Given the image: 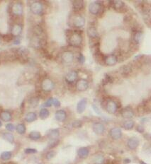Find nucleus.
Segmentation results:
<instances>
[{
	"mask_svg": "<svg viewBox=\"0 0 151 164\" xmlns=\"http://www.w3.org/2000/svg\"><path fill=\"white\" fill-rule=\"evenodd\" d=\"M69 31L70 34L68 35V38H69L70 45L73 47L80 46L82 42V35L77 32H72V31Z\"/></svg>",
	"mask_w": 151,
	"mask_h": 164,
	"instance_id": "obj_1",
	"label": "nucleus"
},
{
	"mask_svg": "<svg viewBox=\"0 0 151 164\" xmlns=\"http://www.w3.org/2000/svg\"><path fill=\"white\" fill-rule=\"evenodd\" d=\"M30 9L33 14L42 15L43 13V7L40 1H33L30 6Z\"/></svg>",
	"mask_w": 151,
	"mask_h": 164,
	"instance_id": "obj_2",
	"label": "nucleus"
},
{
	"mask_svg": "<svg viewBox=\"0 0 151 164\" xmlns=\"http://www.w3.org/2000/svg\"><path fill=\"white\" fill-rule=\"evenodd\" d=\"M12 13L15 16H21L24 11V9H23V4L21 2H15L12 4V8H11Z\"/></svg>",
	"mask_w": 151,
	"mask_h": 164,
	"instance_id": "obj_3",
	"label": "nucleus"
},
{
	"mask_svg": "<svg viewBox=\"0 0 151 164\" xmlns=\"http://www.w3.org/2000/svg\"><path fill=\"white\" fill-rule=\"evenodd\" d=\"M55 84L50 79H45L41 82V89L45 92H49L54 89Z\"/></svg>",
	"mask_w": 151,
	"mask_h": 164,
	"instance_id": "obj_4",
	"label": "nucleus"
},
{
	"mask_svg": "<svg viewBox=\"0 0 151 164\" xmlns=\"http://www.w3.org/2000/svg\"><path fill=\"white\" fill-rule=\"evenodd\" d=\"M72 24L73 26L76 28H82L85 24V19L82 16L77 15V16H74V19H73Z\"/></svg>",
	"mask_w": 151,
	"mask_h": 164,
	"instance_id": "obj_5",
	"label": "nucleus"
},
{
	"mask_svg": "<svg viewBox=\"0 0 151 164\" xmlns=\"http://www.w3.org/2000/svg\"><path fill=\"white\" fill-rule=\"evenodd\" d=\"M23 31V26L21 24H14L11 28V34L15 37H19Z\"/></svg>",
	"mask_w": 151,
	"mask_h": 164,
	"instance_id": "obj_6",
	"label": "nucleus"
},
{
	"mask_svg": "<svg viewBox=\"0 0 151 164\" xmlns=\"http://www.w3.org/2000/svg\"><path fill=\"white\" fill-rule=\"evenodd\" d=\"M101 10V5L100 3L97 1L91 2L89 5V12L93 15H97L100 13Z\"/></svg>",
	"mask_w": 151,
	"mask_h": 164,
	"instance_id": "obj_7",
	"label": "nucleus"
},
{
	"mask_svg": "<svg viewBox=\"0 0 151 164\" xmlns=\"http://www.w3.org/2000/svg\"><path fill=\"white\" fill-rule=\"evenodd\" d=\"M88 86H89L88 81L84 79L78 80L76 83V88L79 91H85L88 89Z\"/></svg>",
	"mask_w": 151,
	"mask_h": 164,
	"instance_id": "obj_8",
	"label": "nucleus"
},
{
	"mask_svg": "<svg viewBox=\"0 0 151 164\" xmlns=\"http://www.w3.org/2000/svg\"><path fill=\"white\" fill-rule=\"evenodd\" d=\"M93 132L97 135H102L104 132L105 127L102 123L101 122H95L92 126Z\"/></svg>",
	"mask_w": 151,
	"mask_h": 164,
	"instance_id": "obj_9",
	"label": "nucleus"
},
{
	"mask_svg": "<svg viewBox=\"0 0 151 164\" xmlns=\"http://www.w3.org/2000/svg\"><path fill=\"white\" fill-rule=\"evenodd\" d=\"M109 134L114 140H118L121 138L122 132L121 129L118 128V127H114L109 131Z\"/></svg>",
	"mask_w": 151,
	"mask_h": 164,
	"instance_id": "obj_10",
	"label": "nucleus"
},
{
	"mask_svg": "<svg viewBox=\"0 0 151 164\" xmlns=\"http://www.w3.org/2000/svg\"><path fill=\"white\" fill-rule=\"evenodd\" d=\"M106 110L109 114H114L117 110V104L115 101H108L106 104Z\"/></svg>",
	"mask_w": 151,
	"mask_h": 164,
	"instance_id": "obj_11",
	"label": "nucleus"
},
{
	"mask_svg": "<svg viewBox=\"0 0 151 164\" xmlns=\"http://www.w3.org/2000/svg\"><path fill=\"white\" fill-rule=\"evenodd\" d=\"M62 60L65 63H71L74 60V54L71 51H65L62 54Z\"/></svg>",
	"mask_w": 151,
	"mask_h": 164,
	"instance_id": "obj_12",
	"label": "nucleus"
},
{
	"mask_svg": "<svg viewBox=\"0 0 151 164\" xmlns=\"http://www.w3.org/2000/svg\"><path fill=\"white\" fill-rule=\"evenodd\" d=\"M140 141L137 137H131L128 140L127 146L130 149L134 150L139 146Z\"/></svg>",
	"mask_w": 151,
	"mask_h": 164,
	"instance_id": "obj_13",
	"label": "nucleus"
},
{
	"mask_svg": "<svg viewBox=\"0 0 151 164\" xmlns=\"http://www.w3.org/2000/svg\"><path fill=\"white\" fill-rule=\"evenodd\" d=\"M87 101L86 99H82L77 103V107H76V110H77V113L79 114H82L84 113V111L85 110L87 107Z\"/></svg>",
	"mask_w": 151,
	"mask_h": 164,
	"instance_id": "obj_14",
	"label": "nucleus"
},
{
	"mask_svg": "<svg viewBox=\"0 0 151 164\" xmlns=\"http://www.w3.org/2000/svg\"><path fill=\"white\" fill-rule=\"evenodd\" d=\"M77 77H78V74H77V72L76 71H70L65 76V81L68 82V83H72L77 79Z\"/></svg>",
	"mask_w": 151,
	"mask_h": 164,
	"instance_id": "obj_15",
	"label": "nucleus"
},
{
	"mask_svg": "<svg viewBox=\"0 0 151 164\" xmlns=\"http://www.w3.org/2000/svg\"><path fill=\"white\" fill-rule=\"evenodd\" d=\"M56 120L58 122H64L67 118V113L65 110H57L55 113Z\"/></svg>",
	"mask_w": 151,
	"mask_h": 164,
	"instance_id": "obj_16",
	"label": "nucleus"
},
{
	"mask_svg": "<svg viewBox=\"0 0 151 164\" xmlns=\"http://www.w3.org/2000/svg\"><path fill=\"white\" fill-rule=\"evenodd\" d=\"M0 118L4 122H9L12 118V113L8 110H2L0 112Z\"/></svg>",
	"mask_w": 151,
	"mask_h": 164,
	"instance_id": "obj_17",
	"label": "nucleus"
},
{
	"mask_svg": "<svg viewBox=\"0 0 151 164\" xmlns=\"http://www.w3.org/2000/svg\"><path fill=\"white\" fill-rule=\"evenodd\" d=\"M89 154V150L87 147H81L77 151V155H78L79 157L82 158V159H85V158L87 157Z\"/></svg>",
	"mask_w": 151,
	"mask_h": 164,
	"instance_id": "obj_18",
	"label": "nucleus"
},
{
	"mask_svg": "<svg viewBox=\"0 0 151 164\" xmlns=\"http://www.w3.org/2000/svg\"><path fill=\"white\" fill-rule=\"evenodd\" d=\"M117 61V57L115 55H109L105 59V64L108 66H114L116 64Z\"/></svg>",
	"mask_w": 151,
	"mask_h": 164,
	"instance_id": "obj_19",
	"label": "nucleus"
},
{
	"mask_svg": "<svg viewBox=\"0 0 151 164\" xmlns=\"http://www.w3.org/2000/svg\"><path fill=\"white\" fill-rule=\"evenodd\" d=\"M121 116L126 119H131L134 116V113L131 109L125 108L121 111Z\"/></svg>",
	"mask_w": 151,
	"mask_h": 164,
	"instance_id": "obj_20",
	"label": "nucleus"
},
{
	"mask_svg": "<svg viewBox=\"0 0 151 164\" xmlns=\"http://www.w3.org/2000/svg\"><path fill=\"white\" fill-rule=\"evenodd\" d=\"M60 135V132L58 129H53V130H50L48 132V136L50 140H53V139H57Z\"/></svg>",
	"mask_w": 151,
	"mask_h": 164,
	"instance_id": "obj_21",
	"label": "nucleus"
},
{
	"mask_svg": "<svg viewBox=\"0 0 151 164\" xmlns=\"http://www.w3.org/2000/svg\"><path fill=\"white\" fill-rule=\"evenodd\" d=\"M72 7L74 10H81L84 7V1H82V0H75V1H73Z\"/></svg>",
	"mask_w": 151,
	"mask_h": 164,
	"instance_id": "obj_22",
	"label": "nucleus"
},
{
	"mask_svg": "<svg viewBox=\"0 0 151 164\" xmlns=\"http://www.w3.org/2000/svg\"><path fill=\"white\" fill-rule=\"evenodd\" d=\"M87 35L90 38H95L97 37V31L95 27L90 26L87 28Z\"/></svg>",
	"mask_w": 151,
	"mask_h": 164,
	"instance_id": "obj_23",
	"label": "nucleus"
},
{
	"mask_svg": "<svg viewBox=\"0 0 151 164\" xmlns=\"http://www.w3.org/2000/svg\"><path fill=\"white\" fill-rule=\"evenodd\" d=\"M36 119H37V115L33 112H30V113H27L25 117V120L27 122H32L36 120Z\"/></svg>",
	"mask_w": 151,
	"mask_h": 164,
	"instance_id": "obj_24",
	"label": "nucleus"
},
{
	"mask_svg": "<svg viewBox=\"0 0 151 164\" xmlns=\"http://www.w3.org/2000/svg\"><path fill=\"white\" fill-rule=\"evenodd\" d=\"M3 138L5 139L6 141H7L8 142H9L11 144H13L14 142V136L12 134V133L9 132H5L3 134Z\"/></svg>",
	"mask_w": 151,
	"mask_h": 164,
	"instance_id": "obj_25",
	"label": "nucleus"
},
{
	"mask_svg": "<svg viewBox=\"0 0 151 164\" xmlns=\"http://www.w3.org/2000/svg\"><path fill=\"white\" fill-rule=\"evenodd\" d=\"M50 115V112L48 109L46 108H42L40 110V113H39V116L41 119L45 120L46 118H48Z\"/></svg>",
	"mask_w": 151,
	"mask_h": 164,
	"instance_id": "obj_26",
	"label": "nucleus"
},
{
	"mask_svg": "<svg viewBox=\"0 0 151 164\" xmlns=\"http://www.w3.org/2000/svg\"><path fill=\"white\" fill-rule=\"evenodd\" d=\"M41 135L39 132L33 131L29 134V138L30 139H32V140H34V141L39 140V139H41Z\"/></svg>",
	"mask_w": 151,
	"mask_h": 164,
	"instance_id": "obj_27",
	"label": "nucleus"
},
{
	"mask_svg": "<svg viewBox=\"0 0 151 164\" xmlns=\"http://www.w3.org/2000/svg\"><path fill=\"white\" fill-rule=\"evenodd\" d=\"M135 122L133 120H127L123 123V128L126 130H131L133 128Z\"/></svg>",
	"mask_w": 151,
	"mask_h": 164,
	"instance_id": "obj_28",
	"label": "nucleus"
},
{
	"mask_svg": "<svg viewBox=\"0 0 151 164\" xmlns=\"http://www.w3.org/2000/svg\"><path fill=\"white\" fill-rule=\"evenodd\" d=\"M16 131H17V132L19 134H25L26 131V127L25 124H22V123H21V124H19L17 126H16Z\"/></svg>",
	"mask_w": 151,
	"mask_h": 164,
	"instance_id": "obj_29",
	"label": "nucleus"
},
{
	"mask_svg": "<svg viewBox=\"0 0 151 164\" xmlns=\"http://www.w3.org/2000/svg\"><path fill=\"white\" fill-rule=\"evenodd\" d=\"M113 7L116 9H120L124 7V2L122 1H119V0H116V1H113Z\"/></svg>",
	"mask_w": 151,
	"mask_h": 164,
	"instance_id": "obj_30",
	"label": "nucleus"
},
{
	"mask_svg": "<svg viewBox=\"0 0 151 164\" xmlns=\"http://www.w3.org/2000/svg\"><path fill=\"white\" fill-rule=\"evenodd\" d=\"M94 164H103L104 163V158L102 155H97L94 158Z\"/></svg>",
	"mask_w": 151,
	"mask_h": 164,
	"instance_id": "obj_31",
	"label": "nucleus"
},
{
	"mask_svg": "<svg viewBox=\"0 0 151 164\" xmlns=\"http://www.w3.org/2000/svg\"><path fill=\"white\" fill-rule=\"evenodd\" d=\"M0 157L3 161H8L12 158V153L10 151H4L1 153Z\"/></svg>",
	"mask_w": 151,
	"mask_h": 164,
	"instance_id": "obj_32",
	"label": "nucleus"
},
{
	"mask_svg": "<svg viewBox=\"0 0 151 164\" xmlns=\"http://www.w3.org/2000/svg\"><path fill=\"white\" fill-rule=\"evenodd\" d=\"M142 38V33L140 31L136 32L133 36V40L135 41V43H139L141 42Z\"/></svg>",
	"mask_w": 151,
	"mask_h": 164,
	"instance_id": "obj_33",
	"label": "nucleus"
},
{
	"mask_svg": "<svg viewBox=\"0 0 151 164\" xmlns=\"http://www.w3.org/2000/svg\"><path fill=\"white\" fill-rule=\"evenodd\" d=\"M29 103L32 107H36L39 103V98H37V97H33V98H30Z\"/></svg>",
	"mask_w": 151,
	"mask_h": 164,
	"instance_id": "obj_34",
	"label": "nucleus"
},
{
	"mask_svg": "<svg viewBox=\"0 0 151 164\" xmlns=\"http://www.w3.org/2000/svg\"><path fill=\"white\" fill-rule=\"evenodd\" d=\"M2 39H3V40L5 41V42H10L11 41L13 40L14 36H12L11 33L10 34H6V35H4V36H2Z\"/></svg>",
	"mask_w": 151,
	"mask_h": 164,
	"instance_id": "obj_35",
	"label": "nucleus"
},
{
	"mask_svg": "<svg viewBox=\"0 0 151 164\" xmlns=\"http://www.w3.org/2000/svg\"><path fill=\"white\" fill-rule=\"evenodd\" d=\"M25 153L26 154H36L38 152L37 150L36 149H32V148H27L24 150Z\"/></svg>",
	"mask_w": 151,
	"mask_h": 164,
	"instance_id": "obj_36",
	"label": "nucleus"
},
{
	"mask_svg": "<svg viewBox=\"0 0 151 164\" xmlns=\"http://www.w3.org/2000/svg\"><path fill=\"white\" fill-rule=\"evenodd\" d=\"M59 143V141L58 139H53V140H50V142L48 144V147L49 148H53V147H56Z\"/></svg>",
	"mask_w": 151,
	"mask_h": 164,
	"instance_id": "obj_37",
	"label": "nucleus"
},
{
	"mask_svg": "<svg viewBox=\"0 0 151 164\" xmlns=\"http://www.w3.org/2000/svg\"><path fill=\"white\" fill-rule=\"evenodd\" d=\"M56 154V153L54 151H48V152L46 154V159H48V160H50V159H52L53 158L55 157Z\"/></svg>",
	"mask_w": 151,
	"mask_h": 164,
	"instance_id": "obj_38",
	"label": "nucleus"
},
{
	"mask_svg": "<svg viewBox=\"0 0 151 164\" xmlns=\"http://www.w3.org/2000/svg\"><path fill=\"white\" fill-rule=\"evenodd\" d=\"M53 98H50L46 102L43 104V107H50V106L53 105Z\"/></svg>",
	"mask_w": 151,
	"mask_h": 164,
	"instance_id": "obj_39",
	"label": "nucleus"
},
{
	"mask_svg": "<svg viewBox=\"0 0 151 164\" xmlns=\"http://www.w3.org/2000/svg\"><path fill=\"white\" fill-rule=\"evenodd\" d=\"M82 122L80 120H75L74 122L72 123V126L74 128H80L82 127Z\"/></svg>",
	"mask_w": 151,
	"mask_h": 164,
	"instance_id": "obj_40",
	"label": "nucleus"
},
{
	"mask_svg": "<svg viewBox=\"0 0 151 164\" xmlns=\"http://www.w3.org/2000/svg\"><path fill=\"white\" fill-rule=\"evenodd\" d=\"M6 129H7L8 131L13 132L14 130L15 127H14V126L13 124H12V123H8V124H6Z\"/></svg>",
	"mask_w": 151,
	"mask_h": 164,
	"instance_id": "obj_41",
	"label": "nucleus"
},
{
	"mask_svg": "<svg viewBox=\"0 0 151 164\" xmlns=\"http://www.w3.org/2000/svg\"><path fill=\"white\" fill-rule=\"evenodd\" d=\"M53 105L55 106V107H56V108L60 107V102L58 101V100L56 99V98H53Z\"/></svg>",
	"mask_w": 151,
	"mask_h": 164,
	"instance_id": "obj_42",
	"label": "nucleus"
},
{
	"mask_svg": "<svg viewBox=\"0 0 151 164\" xmlns=\"http://www.w3.org/2000/svg\"><path fill=\"white\" fill-rule=\"evenodd\" d=\"M78 61L81 64H83L85 62V57L82 54H80V55H79Z\"/></svg>",
	"mask_w": 151,
	"mask_h": 164,
	"instance_id": "obj_43",
	"label": "nucleus"
},
{
	"mask_svg": "<svg viewBox=\"0 0 151 164\" xmlns=\"http://www.w3.org/2000/svg\"><path fill=\"white\" fill-rule=\"evenodd\" d=\"M92 108H93V109H94V112H95V113H97V115H100V114H101L100 110L98 108V107H97V106H96L95 104H93L92 105Z\"/></svg>",
	"mask_w": 151,
	"mask_h": 164,
	"instance_id": "obj_44",
	"label": "nucleus"
},
{
	"mask_svg": "<svg viewBox=\"0 0 151 164\" xmlns=\"http://www.w3.org/2000/svg\"><path fill=\"white\" fill-rule=\"evenodd\" d=\"M20 42H21V39L19 37H16V38H15L13 41L14 45H19Z\"/></svg>",
	"mask_w": 151,
	"mask_h": 164,
	"instance_id": "obj_45",
	"label": "nucleus"
},
{
	"mask_svg": "<svg viewBox=\"0 0 151 164\" xmlns=\"http://www.w3.org/2000/svg\"><path fill=\"white\" fill-rule=\"evenodd\" d=\"M137 131L140 133H143L144 132V127L141 125H138L137 127Z\"/></svg>",
	"mask_w": 151,
	"mask_h": 164,
	"instance_id": "obj_46",
	"label": "nucleus"
},
{
	"mask_svg": "<svg viewBox=\"0 0 151 164\" xmlns=\"http://www.w3.org/2000/svg\"><path fill=\"white\" fill-rule=\"evenodd\" d=\"M140 164H147V163H145V162H143V161H140Z\"/></svg>",
	"mask_w": 151,
	"mask_h": 164,
	"instance_id": "obj_47",
	"label": "nucleus"
},
{
	"mask_svg": "<svg viewBox=\"0 0 151 164\" xmlns=\"http://www.w3.org/2000/svg\"><path fill=\"white\" fill-rule=\"evenodd\" d=\"M1 126H2V123H1V121H0V127H1Z\"/></svg>",
	"mask_w": 151,
	"mask_h": 164,
	"instance_id": "obj_48",
	"label": "nucleus"
},
{
	"mask_svg": "<svg viewBox=\"0 0 151 164\" xmlns=\"http://www.w3.org/2000/svg\"><path fill=\"white\" fill-rule=\"evenodd\" d=\"M10 164H14V163H10Z\"/></svg>",
	"mask_w": 151,
	"mask_h": 164,
	"instance_id": "obj_49",
	"label": "nucleus"
}]
</instances>
